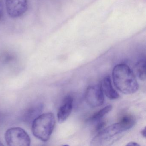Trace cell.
<instances>
[{
    "label": "cell",
    "mask_w": 146,
    "mask_h": 146,
    "mask_svg": "<svg viewBox=\"0 0 146 146\" xmlns=\"http://www.w3.org/2000/svg\"><path fill=\"white\" fill-rule=\"evenodd\" d=\"M86 101L93 107H97L104 103V96L101 84L88 87L85 94Z\"/></svg>",
    "instance_id": "cell-5"
},
{
    "label": "cell",
    "mask_w": 146,
    "mask_h": 146,
    "mask_svg": "<svg viewBox=\"0 0 146 146\" xmlns=\"http://www.w3.org/2000/svg\"><path fill=\"white\" fill-rule=\"evenodd\" d=\"M6 7L7 13L12 18H18L23 15L27 11V0H6Z\"/></svg>",
    "instance_id": "cell-6"
},
{
    "label": "cell",
    "mask_w": 146,
    "mask_h": 146,
    "mask_svg": "<svg viewBox=\"0 0 146 146\" xmlns=\"http://www.w3.org/2000/svg\"><path fill=\"white\" fill-rule=\"evenodd\" d=\"M126 131L119 123L113 124L101 130L92 139L90 145L108 146L119 140Z\"/></svg>",
    "instance_id": "cell-3"
},
{
    "label": "cell",
    "mask_w": 146,
    "mask_h": 146,
    "mask_svg": "<svg viewBox=\"0 0 146 146\" xmlns=\"http://www.w3.org/2000/svg\"><path fill=\"white\" fill-rule=\"evenodd\" d=\"M3 3L2 0H0V18H1L3 14Z\"/></svg>",
    "instance_id": "cell-12"
},
{
    "label": "cell",
    "mask_w": 146,
    "mask_h": 146,
    "mask_svg": "<svg viewBox=\"0 0 146 146\" xmlns=\"http://www.w3.org/2000/svg\"><path fill=\"white\" fill-rule=\"evenodd\" d=\"M102 88L106 96L111 100H115L119 98V94L113 88L111 78L107 76L104 78L101 84Z\"/></svg>",
    "instance_id": "cell-8"
},
{
    "label": "cell",
    "mask_w": 146,
    "mask_h": 146,
    "mask_svg": "<svg viewBox=\"0 0 146 146\" xmlns=\"http://www.w3.org/2000/svg\"><path fill=\"white\" fill-rule=\"evenodd\" d=\"M135 71L137 76L142 81L146 80V61L142 59L136 63L135 67Z\"/></svg>",
    "instance_id": "cell-9"
},
{
    "label": "cell",
    "mask_w": 146,
    "mask_h": 146,
    "mask_svg": "<svg viewBox=\"0 0 146 146\" xmlns=\"http://www.w3.org/2000/svg\"><path fill=\"white\" fill-rule=\"evenodd\" d=\"M112 76L114 85L120 92L130 94L138 90L139 86L135 76L127 65H116L113 70Z\"/></svg>",
    "instance_id": "cell-1"
},
{
    "label": "cell",
    "mask_w": 146,
    "mask_h": 146,
    "mask_svg": "<svg viewBox=\"0 0 146 146\" xmlns=\"http://www.w3.org/2000/svg\"><path fill=\"white\" fill-rule=\"evenodd\" d=\"M104 125H105V123L104 122H102V123H100L97 126V128L96 129L97 130H101L104 127Z\"/></svg>",
    "instance_id": "cell-13"
},
{
    "label": "cell",
    "mask_w": 146,
    "mask_h": 146,
    "mask_svg": "<svg viewBox=\"0 0 146 146\" xmlns=\"http://www.w3.org/2000/svg\"><path fill=\"white\" fill-rule=\"evenodd\" d=\"M126 146H140V145L138 143L134 142H131L129 143L126 145Z\"/></svg>",
    "instance_id": "cell-14"
},
{
    "label": "cell",
    "mask_w": 146,
    "mask_h": 146,
    "mask_svg": "<svg viewBox=\"0 0 146 146\" xmlns=\"http://www.w3.org/2000/svg\"><path fill=\"white\" fill-rule=\"evenodd\" d=\"M1 145H3V144H2V143H1V142L0 141V146H1Z\"/></svg>",
    "instance_id": "cell-16"
},
{
    "label": "cell",
    "mask_w": 146,
    "mask_h": 146,
    "mask_svg": "<svg viewBox=\"0 0 146 146\" xmlns=\"http://www.w3.org/2000/svg\"><path fill=\"white\" fill-rule=\"evenodd\" d=\"M55 124V117L52 113L41 114L32 122V133L38 139L42 141H47L52 133Z\"/></svg>",
    "instance_id": "cell-2"
},
{
    "label": "cell",
    "mask_w": 146,
    "mask_h": 146,
    "mask_svg": "<svg viewBox=\"0 0 146 146\" xmlns=\"http://www.w3.org/2000/svg\"><path fill=\"white\" fill-rule=\"evenodd\" d=\"M112 109V106L111 105H108L100 110L95 113L92 117L91 120H98L102 118L104 116L107 114Z\"/></svg>",
    "instance_id": "cell-11"
},
{
    "label": "cell",
    "mask_w": 146,
    "mask_h": 146,
    "mask_svg": "<svg viewBox=\"0 0 146 146\" xmlns=\"http://www.w3.org/2000/svg\"><path fill=\"white\" fill-rule=\"evenodd\" d=\"M5 139L9 146H29L31 139L28 133L20 127H13L7 130Z\"/></svg>",
    "instance_id": "cell-4"
},
{
    "label": "cell",
    "mask_w": 146,
    "mask_h": 146,
    "mask_svg": "<svg viewBox=\"0 0 146 146\" xmlns=\"http://www.w3.org/2000/svg\"><path fill=\"white\" fill-rule=\"evenodd\" d=\"M141 134L143 137L146 138V127H144V129L142 130L141 131Z\"/></svg>",
    "instance_id": "cell-15"
},
{
    "label": "cell",
    "mask_w": 146,
    "mask_h": 146,
    "mask_svg": "<svg viewBox=\"0 0 146 146\" xmlns=\"http://www.w3.org/2000/svg\"><path fill=\"white\" fill-rule=\"evenodd\" d=\"M73 107V98L68 96L65 98L62 106L58 112V121L60 123H64L68 118L71 113Z\"/></svg>",
    "instance_id": "cell-7"
},
{
    "label": "cell",
    "mask_w": 146,
    "mask_h": 146,
    "mask_svg": "<svg viewBox=\"0 0 146 146\" xmlns=\"http://www.w3.org/2000/svg\"><path fill=\"white\" fill-rule=\"evenodd\" d=\"M119 123L125 130L127 131L135 125V119L131 115H125L122 117Z\"/></svg>",
    "instance_id": "cell-10"
}]
</instances>
